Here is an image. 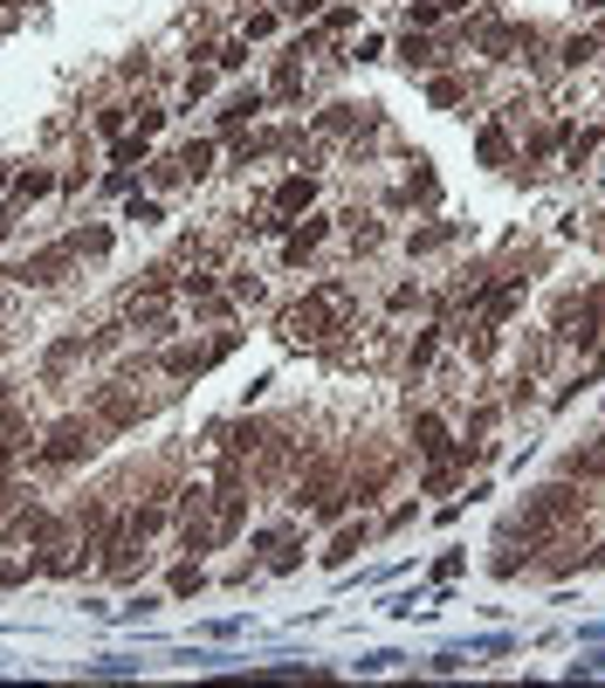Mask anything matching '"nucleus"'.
<instances>
[{"mask_svg":"<svg viewBox=\"0 0 605 688\" xmlns=\"http://www.w3.org/2000/svg\"><path fill=\"white\" fill-rule=\"evenodd\" d=\"M578 516H585V496H578L571 482H551V489H536V496H530V509H523V537H530V544H551V537L565 530V524H578Z\"/></svg>","mask_w":605,"mask_h":688,"instance_id":"nucleus-1","label":"nucleus"},{"mask_svg":"<svg viewBox=\"0 0 605 688\" xmlns=\"http://www.w3.org/2000/svg\"><path fill=\"white\" fill-rule=\"evenodd\" d=\"M344 317V290L337 283H323L310 304H296V310H283V337H296V344H317L323 331H331Z\"/></svg>","mask_w":605,"mask_h":688,"instance_id":"nucleus-2","label":"nucleus"},{"mask_svg":"<svg viewBox=\"0 0 605 688\" xmlns=\"http://www.w3.org/2000/svg\"><path fill=\"white\" fill-rule=\"evenodd\" d=\"M97 427H103V420H55L49 441H41V462H49V468L90 462V455H97Z\"/></svg>","mask_w":605,"mask_h":688,"instance_id":"nucleus-3","label":"nucleus"},{"mask_svg":"<svg viewBox=\"0 0 605 688\" xmlns=\"http://www.w3.org/2000/svg\"><path fill=\"white\" fill-rule=\"evenodd\" d=\"M598 310H605L598 296H565V304L551 310V324H557V337H571V344H598V331H605Z\"/></svg>","mask_w":605,"mask_h":688,"instance_id":"nucleus-4","label":"nucleus"},{"mask_svg":"<svg viewBox=\"0 0 605 688\" xmlns=\"http://www.w3.org/2000/svg\"><path fill=\"white\" fill-rule=\"evenodd\" d=\"M234 352V337H207V344H165L159 352V365L172 379H193V372H207V365H221Z\"/></svg>","mask_w":605,"mask_h":688,"instance_id":"nucleus-5","label":"nucleus"},{"mask_svg":"<svg viewBox=\"0 0 605 688\" xmlns=\"http://www.w3.org/2000/svg\"><path fill=\"white\" fill-rule=\"evenodd\" d=\"M151 414V400H138V393H118V385H103L97 393V420L103 427H138Z\"/></svg>","mask_w":605,"mask_h":688,"instance_id":"nucleus-6","label":"nucleus"},{"mask_svg":"<svg viewBox=\"0 0 605 688\" xmlns=\"http://www.w3.org/2000/svg\"><path fill=\"white\" fill-rule=\"evenodd\" d=\"M76 242H70V234H62V242L55 248H41V255H28V262H21V275H28V283H62V269H70L76 262Z\"/></svg>","mask_w":605,"mask_h":688,"instance_id":"nucleus-7","label":"nucleus"},{"mask_svg":"<svg viewBox=\"0 0 605 688\" xmlns=\"http://www.w3.org/2000/svg\"><path fill=\"white\" fill-rule=\"evenodd\" d=\"M55 537V516L49 509H21L14 524H8V544H49Z\"/></svg>","mask_w":605,"mask_h":688,"instance_id":"nucleus-8","label":"nucleus"},{"mask_svg":"<svg viewBox=\"0 0 605 688\" xmlns=\"http://www.w3.org/2000/svg\"><path fill=\"white\" fill-rule=\"evenodd\" d=\"M413 441H420V455H434V462L454 447V441H447V427H441L434 414H420V420H413Z\"/></svg>","mask_w":605,"mask_h":688,"instance_id":"nucleus-9","label":"nucleus"},{"mask_svg":"<svg viewBox=\"0 0 605 688\" xmlns=\"http://www.w3.org/2000/svg\"><path fill=\"white\" fill-rule=\"evenodd\" d=\"M310 200H317V180H302V172H296V180H283V186H275V207H283V213H302Z\"/></svg>","mask_w":605,"mask_h":688,"instance_id":"nucleus-10","label":"nucleus"},{"mask_svg":"<svg viewBox=\"0 0 605 688\" xmlns=\"http://www.w3.org/2000/svg\"><path fill=\"white\" fill-rule=\"evenodd\" d=\"M565 468H571V476H585V482H605V434H598L592 447H578Z\"/></svg>","mask_w":605,"mask_h":688,"instance_id":"nucleus-11","label":"nucleus"},{"mask_svg":"<svg viewBox=\"0 0 605 688\" xmlns=\"http://www.w3.org/2000/svg\"><path fill=\"white\" fill-rule=\"evenodd\" d=\"M358 551H365V524H358V530H337V544L323 551V565H351Z\"/></svg>","mask_w":605,"mask_h":688,"instance_id":"nucleus-12","label":"nucleus"},{"mask_svg":"<svg viewBox=\"0 0 605 688\" xmlns=\"http://www.w3.org/2000/svg\"><path fill=\"white\" fill-rule=\"evenodd\" d=\"M49 186H55L49 172H21V180H14L8 193H14V207H28V200H41V193H49Z\"/></svg>","mask_w":605,"mask_h":688,"instance_id":"nucleus-13","label":"nucleus"},{"mask_svg":"<svg viewBox=\"0 0 605 688\" xmlns=\"http://www.w3.org/2000/svg\"><path fill=\"white\" fill-rule=\"evenodd\" d=\"M213 165V145L200 138V145H186V152H180V172H186V180H200V172Z\"/></svg>","mask_w":605,"mask_h":688,"instance_id":"nucleus-14","label":"nucleus"},{"mask_svg":"<svg viewBox=\"0 0 605 688\" xmlns=\"http://www.w3.org/2000/svg\"><path fill=\"white\" fill-rule=\"evenodd\" d=\"M454 242V221H434L427 234H413V255H427V248H447Z\"/></svg>","mask_w":605,"mask_h":688,"instance_id":"nucleus-15","label":"nucleus"},{"mask_svg":"<svg viewBox=\"0 0 605 688\" xmlns=\"http://www.w3.org/2000/svg\"><path fill=\"white\" fill-rule=\"evenodd\" d=\"M399 56L413 62V70H427V62H434V41H427V35H406V41H399Z\"/></svg>","mask_w":605,"mask_h":688,"instance_id":"nucleus-16","label":"nucleus"},{"mask_svg":"<svg viewBox=\"0 0 605 688\" xmlns=\"http://www.w3.org/2000/svg\"><path fill=\"white\" fill-rule=\"evenodd\" d=\"M317 242H323V221H310L302 234H289V262H302V255H310Z\"/></svg>","mask_w":605,"mask_h":688,"instance_id":"nucleus-17","label":"nucleus"},{"mask_svg":"<svg viewBox=\"0 0 605 688\" xmlns=\"http://www.w3.org/2000/svg\"><path fill=\"white\" fill-rule=\"evenodd\" d=\"M482 159L489 165H509V138L503 132H482Z\"/></svg>","mask_w":605,"mask_h":688,"instance_id":"nucleus-18","label":"nucleus"},{"mask_svg":"<svg viewBox=\"0 0 605 688\" xmlns=\"http://www.w3.org/2000/svg\"><path fill=\"white\" fill-rule=\"evenodd\" d=\"M111 159H118V165H138V159H145V132H138V138H118Z\"/></svg>","mask_w":605,"mask_h":688,"instance_id":"nucleus-19","label":"nucleus"},{"mask_svg":"<svg viewBox=\"0 0 605 688\" xmlns=\"http://www.w3.org/2000/svg\"><path fill=\"white\" fill-rule=\"evenodd\" d=\"M351 124H358V103H337V111L323 118V132H351Z\"/></svg>","mask_w":605,"mask_h":688,"instance_id":"nucleus-20","label":"nucleus"},{"mask_svg":"<svg viewBox=\"0 0 605 688\" xmlns=\"http://www.w3.org/2000/svg\"><path fill=\"white\" fill-rule=\"evenodd\" d=\"M172 592H180V599L200 592V565H180V572H172Z\"/></svg>","mask_w":605,"mask_h":688,"instance_id":"nucleus-21","label":"nucleus"},{"mask_svg":"<svg viewBox=\"0 0 605 688\" xmlns=\"http://www.w3.org/2000/svg\"><path fill=\"white\" fill-rule=\"evenodd\" d=\"M592 49H598V41H592V35H571V41H565V62H585Z\"/></svg>","mask_w":605,"mask_h":688,"instance_id":"nucleus-22","label":"nucleus"},{"mask_svg":"<svg viewBox=\"0 0 605 688\" xmlns=\"http://www.w3.org/2000/svg\"><path fill=\"white\" fill-rule=\"evenodd\" d=\"M283 8H289V14H317V8H323V0H283Z\"/></svg>","mask_w":605,"mask_h":688,"instance_id":"nucleus-23","label":"nucleus"},{"mask_svg":"<svg viewBox=\"0 0 605 688\" xmlns=\"http://www.w3.org/2000/svg\"><path fill=\"white\" fill-rule=\"evenodd\" d=\"M8 186H14V172H8V165H0V193H8Z\"/></svg>","mask_w":605,"mask_h":688,"instance_id":"nucleus-24","label":"nucleus"},{"mask_svg":"<svg viewBox=\"0 0 605 688\" xmlns=\"http://www.w3.org/2000/svg\"><path fill=\"white\" fill-rule=\"evenodd\" d=\"M0 406H8V379H0Z\"/></svg>","mask_w":605,"mask_h":688,"instance_id":"nucleus-25","label":"nucleus"},{"mask_svg":"<svg viewBox=\"0 0 605 688\" xmlns=\"http://www.w3.org/2000/svg\"><path fill=\"white\" fill-rule=\"evenodd\" d=\"M14 8H35V0H14Z\"/></svg>","mask_w":605,"mask_h":688,"instance_id":"nucleus-26","label":"nucleus"},{"mask_svg":"<svg viewBox=\"0 0 605 688\" xmlns=\"http://www.w3.org/2000/svg\"><path fill=\"white\" fill-rule=\"evenodd\" d=\"M598 565H605V544H598Z\"/></svg>","mask_w":605,"mask_h":688,"instance_id":"nucleus-27","label":"nucleus"}]
</instances>
